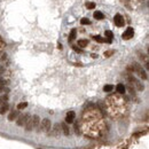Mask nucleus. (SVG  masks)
Returning a JSON list of instances; mask_svg holds the SVG:
<instances>
[{"label": "nucleus", "instance_id": "nucleus-16", "mask_svg": "<svg viewBox=\"0 0 149 149\" xmlns=\"http://www.w3.org/2000/svg\"><path fill=\"white\" fill-rule=\"evenodd\" d=\"M7 110H8V106H7V104H2L1 108H0V115H3Z\"/></svg>", "mask_w": 149, "mask_h": 149}, {"label": "nucleus", "instance_id": "nucleus-7", "mask_svg": "<svg viewBox=\"0 0 149 149\" xmlns=\"http://www.w3.org/2000/svg\"><path fill=\"white\" fill-rule=\"evenodd\" d=\"M28 118H29V116H27V115H21L17 119V125L18 126H24V124H25Z\"/></svg>", "mask_w": 149, "mask_h": 149}, {"label": "nucleus", "instance_id": "nucleus-18", "mask_svg": "<svg viewBox=\"0 0 149 149\" xmlns=\"http://www.w3.org/2000/svg\"><path fill=\"white\" fill-rule=\"evenodd\" d=\"M112 88H113L112 85H106V86L103 87V91H104V92H111Z\"/></svg>", "mask_w": 149, "mask_h": 149}, {"label": "nucleus", "instance_id": "nucleus-11", "mask_svg": "<svg viewBox=\"0 0 149 149\" xmlns=\"http://www.w3.org/2000/svg\"><path fill=\"white\" fill-rule=\"evenodd\" d=\"M116 89H117V92H118L119 94H125V92H126L125 85H123V84H118V85L116 86Z\"/></svg>", "mask_w": 149, "mask_h": 149}, {"label": "nucleus", "instance_id": "nucleus-12", "mask_svg": "<svg viewBox=\"0 0 149 149\" xmlns=\"http://www.w3.org/2000/svg\"><path fill=\"white\" fill-rule=\"evenodd\" d=\"M32 122H33V128H38L40 125V118L39 116H32Z\"/></svg>", "mask_w": 149, "mask_h": 149}, {"label": "nucleus", "instance_id": "nucleus-8", "mask_svg": "<svg viewBox=\"0 0 149 149\" xmlns=\"http://www.w3.org/2000/svg\"><path fill=\"white\" fill-rule=\"evenodd\" d=\"M52 134H53L54 137H59L60 134H61V126L59 124H55L53 126V131H52Z\"/></svg>", "mask_w": 149, "mask_h": 149}, {"label": "nucleus", "instance_id": "nucleus-22", "mask_svg": "<svg viewBox=\"0 0 149 149\" xmlns=\"http://www.w3.org/2000/svg\"><path fill=\"white\" fill-rule=\"evenodd\" d=\"M72 48H74V51L76 52V53H80V52H81V49H80L79 47H78V46H74Z\"/></svg>", "mask_w": 149, "mask_h": 149}, {"label": "nucleus", "instance_id": "nucleus-21", "mask_svg": "<svg viewBox=\"0 0 149 149\" xmlns=\"http://www.w3.org/2000/svg\"><path fill=\"white\" fill-rule=\"evenodd\" d=\"M27 106H28L27 102H21V103L17 106V108H18V109H24V108L27 107Z\"/></svg>", "mask_w": 149, "mask_h": 149}, {"label": "nucleus", "instance_id": "nucleus-10", "mask_svg": "<svg viewBox=\"0 0 149 149\" xmlns=\"http://www.w3.org/2000/svg\"><path fill=\"white\" fill-rule=\"evenodd\" d=\"M130 80H131L133 84H135V85H137V88L139 89V91H142V89H143L142 84H141L140 81L138 80V79H135V78H134V77H130Z\"/></svg>", "mask_w": 149, "mask_h": 149}, {"label": "nucleus", "instance_id": "nucleus-17", "mask_svg": "<svg viewBox=\"0 0 149 149\" xmlns=\"http://www.w3.org/2000/svg\"><path fill=\"white\" fill-rule=\"evenodd\" d=\"M80 23L83 24V25H88V24L91 23V21H89L87 17H83V18L80 20Z\"/></svg>", "mask_w": 149, "mask_h": 149}, {"label": "nucleus", "instance_id": "nucleus-2", "mask_svg": "<svg viewBox=\"0 0 149 149\" xmlns=\"http://www.w3.org/2000/svg\"><path fill=\"white\" fill-rule=\"evenodd\" d=\"M134 70H137V72H138V74L140 76L142 79H147V74H146V71L143 70L142 68H141V66H139L138 63H134Z\"/></svg>", "mask_w": 149, "mask_h": 149}, {"label": "nucleus", "instance_id": "nucleus-1", "mask_svg": "<svg viewBox=\"0 0 149 149\" xmlns=\"http://www.w3.org/2000/svg\"><path fill=\"white\" fill-rule=\"evenodd\" d=\"M52 128V123L48 118H45L40 122V130L44 132H49V130Z\"/></svg>", "mask_w": 149, "mask_h": 149}, {"label": "nucleus", "instance_id": "nucleus-15", "mask_svg": "<svg viewBox=\"0 0 149 149\" xmlns=\"http://www.w3.org/2000/svg\"><path fill=\"white\" fill-rule=\"evenodd\" d=\"M87 44H88V41L87 40H78V46H79V48H84V47H86Z\"/></svg>", "mask_w": 149, "mask_h": 149}, {"label": "nucleus", "instance_id": "nucleus-5", "mask_svg": "<svg viewBox=\"0 0 149 149\" xmlns=\"http://www.w3.org/2000/svg\"><path fill=\"white\" fill-rule=\"evenodd\" d=\"M74 116H76V113H74V111H69V112L67 113V116H66V123L67 124H71V123L74 122Z\"/></svg>", "mask_w": 149, "mask_h": 149}, {"label": "nucleus", "instance_id": "nucleus-13", "mask_svg": "<svg viewBox=\"0 0 149 149\" xmlns=\"http://www.w3.org/2000/svg\"><path fill=\"white\" fill-rule=\"evenodd\" d=\"M93 16H94V18H96V20H103L104 18V15L102 14L101 12H95L93 14Z\"/></svg>", "mask_w": 149, "mask_h": 149}, {"label": "nucleus", "instance_id": "nucleus-20", "mask_svg": "<svg viewBox=\"0 0 149 149\" xmlns=\"http://www.w3.org/2000/svg\"><path fill=\"white\" fill-rule=\"evenodd\" d=\"M86 7H87V9H94L95 8V3L94 2H88V3H86Z\"/></svg>", "mask_w": 149, "mask_h": 149}, {"label": "nucleus", "instance_id": "nucleus-19", "mask_svg": "<svg viewBox=\"0 0 149 149\" xmlns=\"http://www.w3.org/2000/svg\"><path fill=\"white\" fill-rule=\"evenodd\" d=\"M16 116H17V112H16V111H12L10 115H9V117H8V119H9V120H14Z\"/></svg>", "mask_w": 149, "mask_h": 149}, {"label": "nucleus", "instance_id": "nucleus-4", "mask_svg": "<svg viewBox=\"0 0 149 149\" xmlns=\"http://www.w3.org/2000/svg\"><path fill=\"white\" fill-rule=\"evenodd\" d=\"M113 22H115V24H116V27L120 28L124 25V18H123L122 15L119 14H116L115 15V17H113Z\"/></svg>", "mask_w": 149, "mask_h": 149}, {"label": "nucleus", "instance_id": "nucleus-6", "mask_svg": "<svg viewBox=\"0 0 149 149\" xmlns=\"http://www.w3.org/2000/svg\"><path fill=\"white\" fill-rule=\"evenodd\" d=\"M24 126H25V130H27V131H31V130H33V122H32V117H29V118L27 119V122H25Z\"/></svg>", "mask_w": 149, "mask_h": 149}, {"label": "nucleus", "instance_id": "nucleus-9", "mask_svg": "<svg viewBox=\"0 0 149 149\" xmlns=\"http://www.w3.org/2000/svg\"><path fill=\"white\" fill-rule=\"evenodd\" d=\"M61 130L63 131V133H64L66 137H69V134H70V130H69V126H68L67 123H62V124H61Z\"/></svg>", "mask_w": 149, "mask_h": 149}, {"label": "nucleus", "instance_id": "nucleus-14", "mask_svg": "<svg viewBox=\"0 0 149 149\" xmlns=\"http://www.w3.org/2000/svg\"><path fill=\"white\" fill-rule=\"evenodd\" d=\"M76 37H77V32H76V30H72L71 32H70V36H69V42L72 41V40H74Z\"/></svg>", "mask_w": 149, "mask_h": 149}, {"label": "nucleus", "instance_id": "nucleus-3", "mask_svg": "<svg viewBox=\"0 0 149 149\" xmlns=\"http://www.w3.org/2000/svg\"><path fill=\"white\" fill-rule=\"evenodd\" d=\"M134 36V30H133V28H131V27H128L127 29L125 30V32L123 33V39H131L132 37Z\"/></svg>", "mask_w": 149, "mask_h": 149}]
</instances>
